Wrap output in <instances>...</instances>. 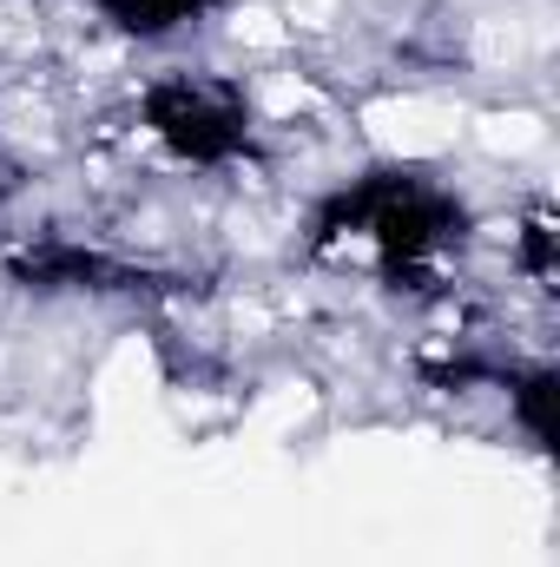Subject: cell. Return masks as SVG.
Segmentation results:
<instances>
[{
    "instance_id": "obj_6",
    "label": "cell",
    "mask_w": 560,
    "mask_h": 567,
    "mask_svg": "<svg viewBox=\"0 0 560 567\" xmlns=\"http://www.w3.org/2000/svg\"><path fill=\"white\" fill-rule=\"evenodd\" d=\"M521 265L541 284H554V218H548V212H535V218L521 225Z\"/></svg>"
},
{
    "instance_id": "obj_4",
    "label": "cell",
    "mask_w": 560,
    "mask_h": 567,
    "mask_svg": "<svg viewBox=\"0 0 560 567\" xmlns=\"http://www.w3.org/2000/svg\"><path fill=\"white\" fill-rule=\"evenodd\" d=\"M93 7H100V20H113L133 40H172L211 13V0H93Z\"/></svg>"
},
{
    "instance_id": "obj_7",
    "label": "cell",
    "mask_w": 560,
    "mask_h": 567,
    "mask_svg": "<svg viewBox=\"0 0 560 567\" xmlns=\"http://www.w3.org/2000/svg\"><path fill=\"white\" fill-rule=\"evenodd\" d=\"M0 198H7V165H0Z\"/></svg>"
},
{
    "instance_id": "obj_1",
    "label": "cell",
    "mask_w": 560,
    "mask_h": 567,
    "mask_svg": "<svg viewBox=\"0 0 560 567\" xmlns=\"http://www.w3.org/2000/svg\"><path fill=\"white\" fill-rule=\"evenodd\" d=\"M336 238H363L390 290H428L435 265L468 238V205L416 165H376L310 212V251H330Z\"/></svg>"
},
{
    "instance_id": "obj_3",
    "label": "cell",
    "mask_w": 560,
    "mask_h": 567,
    "mask_svg": "<svg viewBox=\"0 0 560 567\" xmlns=\"http://www.w3.org/2000/svg\"><path fill=\"white\" fill-rule=\"evenodd\" d=\"M7 278L27 290H93V297H152V290H185L178 278H158L145 265H120L106 251L86 245H40V251H13Z\"/></svg>"
},
{
    "instance_id": "obj_5",
    "label": "cell",
    "mask_w": 560,
    "mask_h": 567,
    "mask_svg": "<svg viewBox=\"0 0 560 567\" xmlns=\"http://www.w3.org/2000/svg\"><path fill=\"white\" fill-rule=\"evenodd\" d=\"M508 403H515V416L528 429V442L548 455L554 449V416H548V403H554V370L541 363V370H508Z\"/></svg>"
},
{
    "instance_id": "obj_2",
    "label": "cell",
    "mask_w": 560,
    "mask_h": 567,
    "mask_svg": "<svg viewBox=\"0 0 560 567\" xmlns=\"http://www.w3.org/2000/svg\"><path fill=\"white\" fill-rule=\"evenodd\" d=\"M139 120L178 165H238V158H251V100L231 80H205V73L152 80L139 100Z\"/></svg>"
}]
</instances>
